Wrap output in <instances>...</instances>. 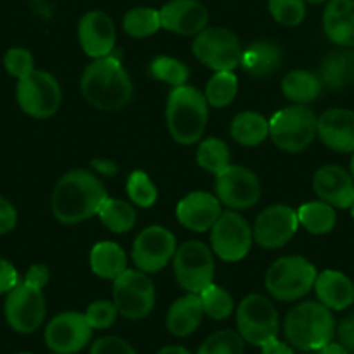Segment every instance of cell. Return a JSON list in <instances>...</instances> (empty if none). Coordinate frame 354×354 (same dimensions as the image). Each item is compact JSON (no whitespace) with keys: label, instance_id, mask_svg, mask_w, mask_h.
<instances>
[{"label":"cell","instance_id":"obj_31","mask_svg":"<svg viewBox=\"0 0 354 354\" xmlns=\"http://www.w3.org/2000/svg\"><path fill=\"white\" fill-rule=\"evenodd\" d=\"M299 224L311 234H328L335 227L337 214L332 205L319 200L308 202L297 210Z\"/></svg>","mask_w":354,"mask_h":354},{"label":"cell","instance_id":"obj_47","mask_svg":"<svg viewBox=\"0 0 354 354\" xmlns=\"http://www.w3.org/2000/svg\"><path fill=\"white\" fill-rule=\"evenodd\" d=\"M335 333L339 335V342L346 347L347 351H354V313L346 316L337 326Z\"/></svg>","mask_w":354,"mask_h":354},{"label":"cell","instance_id":"obj_12","mask_svg":"<svg viewBox=\"0 0 354 354\" xmlns=\"http://www.w3.org/2000/svg\"><path fill=\"white\" fill-rule=\"evenodd\" d=\"M46 299L40 288L19 281L4 302L6 322L15 332L33 333L46 319Z\"/></svg>","mask_w":354,"mask_h":354},{"label":"cell","instance_id":"obj_13","mask_svg":"<svg viewBox=\"0 0 354 354\" xmlns=\"http://www.w3.org/2000/svg\"><path fill=\"white\" fill-rule=\"evenodd\" d=\"M252 233L247 221L234 210L221 214L212 226L210 243L219 259L226 262H238L250 252Z\"/></svg>","mask_w":354,"mask_h":354},{"label":"cell","instance_id":"obj_10","mask_svg":"<svg viewBox=\"0 0 354 354\" xmlns=\"http://www.w3.org/2000/svg\"><path fill=\"white\" fill-rule=\"evenodd\" d=\"M16 100L19 108L33 118H49L61 106V87L56 78L42 70H33L18 80Z\"/></svg>","mask_w":354,"mask_h":354},{"label":"cell","instance_id":"obj_19","mask_svg":"<svg viewBox=\"0 0 354 354\" xmlns=\"http://www.w3.org/2000/svg\"><path fill=\"white\" fill-rule=\"evenodd\" d=\"M78 40L87 56L100 59L115 50L117 32L110 16L103 11H91L78 23Z\"/></svg>","mask_w":354,"mask_h":354},{"label":"cell","instance_id":"obj_34","mask_svg":"<svg viewBox=\"0 0 354 354\" xmlns=\"http://www.w3.org/2000/svg\"><path fill=\"white\" fill-rule=\"evenodd\" d=\"M162 28L160 11L151 8H134L125 15L124 32L134 39H146Z\"/></svg>","mask_w":354,"mask_h":354},{"label":"cell","instance_id":"obj_30","mask_svg":"<svg viewBox=\"0 0 354 354\" xmlns=\"http://www.w3.org/2000/svg\"><path fill=\"white\" fill-rule=\"evenodd\" d=\"M231 136L243 146H257L270 136V122L261 113L243 111L234 117L231 124Z\"/></svg>","mask_w":354,"mask_h":354},{"label":"cell","instance_id":"obj_27","mask_svg":"<svg viewBox=\"0 0 354 354\" xmlns=\"http://www.w3.org/2000/svg\"><path fill=\"white\" fill-rule=\"evenodd\" d=\"M203 306L198 294H188L170 306L167 313V328L172 335L186 337L195 332L203 318Z\"/></svg>","mask_w":354,"mask_h":354},{"label":"cell","instance_id":"obj_42","mask_svg":"<svg viewBox=\"0 0 354 354\" xmlns=\"http://www.w3.org/2000/svg\"><path fill=\"white\" fill-rule=\"evenodd\" d=\"M118 316V309L115 302L110 301H97L88 306L85 311V318L93 330L108 328L115 323Z\"/></svg>","mask_w":354,"mask_h":354},{"label":"cell","instance_id":"obj_23","mask_svg":"<svg viewBox=\"0 0 354 354\" xmlns=\"http://www.w3.org/2000/svg\"><path fill=\"white\" fill-rule=\"evenodd\" d=\"M325 35L335 46L354 47V0H328L323 12Z\"/></svg>","mask_w":354,"mask_h":354},{"label":"cell","instance_id":"obj_54","mask_svg":"<svg viewBox=\"0 0 354 354\" xmlns=\"http://www.w3.org/2000/svg\"><path fill=\"white\" fill-rule=\"evenodd\" d=\"M351 214H353V217H354V203H353V207H351Z\"/></svg>","mask_w":354,"mask_h":354},{"label":"cell","instance_id":"obj_46","mask_svg":"<svg viewBox=\"0 0 354 354\" xmlns=\"http://www.w3.org/2000/svg\"><path fill=\"white\" fill-rule=\"evenodd\" d=\"M25 281L30 287H35L42 290L47 283H49V268L44 264H33L30 266V270L26 271Z\"/></svg>","mask_w":354,"mask_h":354},{"label":"cell","instance_id":"obj_18","mask_svg":"<svg viewBox=\"0 0 354 354\" xmlns=\"http://www.w3.org/2000/svg\"><path fill=\"white\" fill-rule=\"evenodd\" d=\"M162 28L176 35H198L207 28L209 11L198 0H170L160 9Z\"/></svg>","mask_w":354,"mask_h":354},{"label":"cell","instance_id":"obj_37","mask_svg":"<svg viewBox=\"0 0 354 354\" xmlns=\"http://www.w3.org/2000/svg\"><path fill=\"white\" fill-rule=\"evenodd\" d=\"M151 75L160 82H165V84L174 85V87H181L186 85L189 78V70L183 61L176 59V57L169 56H158L153 59L151 66Z\"/></svg>","mask_w":354,"mask_h":354},{"label":"cell","instance_id":"obj_29","mask_svg":"<svg viewBox=\"0 0 354 354\" xmlns=\"http://www.w3.org/2000/svg\"><path fill=\"white\" fill-rule=\"evenodd\" d=\"M285 97L297 104L313 103L322 93V82L315 73L306 70L288 71L281 80Z\"/></svg>","mask_w":354,"mask_h":354},{"label":"cell","instance_id":"obj_49","mask_svg":"<svg viewBox=\"0 0 354 354\" xmlns=\"http://www.w3.org/2000/svg\"><path fill=\"white\" fill-rule=\"evenodd\" d=\"M93 167L97 170V172L103 174V176H115V174L118 172L117 163L111 162V160H106V158L93 160Z\"/></svg>","mask_w":354,"mask_h":354},{"label":"cell","instance_id":"obj_53","mask_svg":"<svg viewBox=\"0 0 354 354\" xmlns=\"http://www.w3.org/2000/svg\"><path fill=\"white\" fill-rule=\"evenodd\" d=\"M304 2H309V4H323V2H328V0H304Z\"/></svg>","mask_w":354,"mask_h":354},{"label":"cell","instance_id":"obj_3","mask_svg":"<svg viewBox=\"0 0 354 354\" xmlns=\"http://www.w3.org/2000/svg\"><path fill=\"white\" fill-rule=\"evenodd\" d=\"M167 127L179 145H195L202 139L209 120V103L198 88L174 87L167 100Z\"/></svg>","mask_w":354,"mask_h":354},{"label":"cell","instance_id":"obj_22","mask_svg":"<svg viewBox=\"0 0 354 354\" xmlns=\"http://www.w3.org/2000/svg\"><path fill=\"white\" fill-rule=\"evenodd\" d=\"M176 214L183 226L196 233H203L207 230H212L223 212H221V202L217 196L205 192H195L177 203Z\"/></svg>","mask_w":354,"mask_h":354},{"label":"cell","instance_id":"obj_15","mask_svg":"<svg viewBox=\"0 0 354 354\" xmlns=\"http://www.w3.org/2000/svg\"><path fill=\"white\" fill-rule=\"evenodd\" d=\"M93 337V328L82 313L66 311L54 316L46 326L47 347L56 354H75L84 349Z\"/></svg>","mask_w":354,"mask_h":354},{"label":"cell","instance_id":"obj_17","mask_svg":"<svg viewBox=\"0 0 354 354\" xmlns=\"http://www.w3.org/2000/svg\"><path fill=\"white\" fill-rule=\"evenodd\" d=\"M299 227L297 212L287 205H271L262 210L254 224V238L264 248H280L292 240Z\"/></svg>","mask_w":354,"mask_h":354},{"label":"cell","instance_id":"obj_21","mask_svg":"<svg viewBox=\"0 0 354 354\" xmlns=\"http://www.w3.org/2000/svg\"><path fill=\"white\" fill-rule=\"evenodd\" d=\"M316 134L325 146L339 153H354V111L332 108L316 122Z\"/></svg>","mask_w":354,"mask_h":354},{"label":"cell","instance_id":"obj_28","mask_svg":"<svg viewBox=\"0 0 354 354\" xmlns=\"http://www.w3.org/2000/svg\"><path fill=\"white\" fill-rule=\"evenodd\" d=\"M91 270L103 280H117L127 270V257L115 241H101L91 250Z\"/></svg>","mask_w":354,"mask_h":354},{"label":"cell","instance_id":"obj_24","mask_svg":"<svg viewBox=\"0 0 354 354\" xmlns=\"http://www.w3.org/2000/svg\"><path fill=\"white\" fill-rule=\"evenodd\" d=\"M316 297L330 311H344L354 302V283L344 273L326 270L316 277Z\"/></svg>","mask_w":354,"mask_h":354},{"label":"cell","instance_id":"obj_5","mask_svg":"<svg viewBox=\"0 0 354 354\" xmlns=\"http://www.w3.org/2000/svg\"><path fill=\"white\" fill-rule=\"evenodd\" d=\"M318 273L304 257L288 255L278 259L266 273V288L278 301H297L308 294Z\"/></svg>","mask_w":354,"mask_h":354},{"label":"cell","instance_id":"obj_36","mask_svg":"<svg viewBox=\"0 0 354 354\" xmlns=\"http://www.w3.org/2000/svg\"><path fill=\"white\" fill-rule=\"evenodd\" d=\"M200 295V301H202L203 313H205L209 318L212 319H226L230 318L231 313L234 309L233 297L230 295V292L224 290L219 285H209L205 290Z\"/></svg>","mask_w":354,"mask_h":354},{"label":"cell","instance_id":"obj_51","mask_svg":"<svg viewBox=\"0 0 354 354\" xmlns=\"http://www.w3.org/2000/svg\"><path fill=\"white\" fill-rule=\"evenodd\" d=\"M158 354H192V351L183 346H165L158 351Z\"/></svg>","mask_w":354,"mask_h":354},{"label":"cell","instance_id":"obj_55","mask_svg":"<svg viewBox=\"0 0 354 354\" xmlns=\"http://www.w3.org/2000/svg\"><path fill=\"white\" fill-rule=\"evenodd\" d=\"M16 354H33V353H26V351H23V353H16Z\"/></svg>","mask_w":354,"mask_h":354},{"label":"cell","instance_id":"obj_6","mask_svg":"<svg viewBox=\"0 0 354 354\" xmlns=\"http://www.w3.org/2000/svg\"><path fill=\"white\" fill-rule=\"evenodd\" d=\"M316 115L304 104H294L274 113L270 120V138L287 153H301L316 138Z\"/></svg>","mask_w":354,"mask_h":354},{"label":"cell","instance_id":"obj_2","mask_svg":"<svg viewBox=\"0 0 354 354\" xmlns=\"http://www.w3.org/2000/svg\"><path fill=\"white\" fill-rule=\"evenodd\" d=\"M82 94L91 106L101 111H117L132 97V82L118 56L94 59L80 80Z\"/></svg>","mask_w":354,"mask_h":354},{"label":"cell","instance_id":"obj_32","mask_svg":"<svg viewBox=\"0 0 354 354\" xmlns=\"http://www.w3.org/2000/svg\"><path fill=\"white\" fill-rule=\"evenodd\" d=\"M100 219L113 233H127L134 227L136 210L131 203L117 198H106L100 209Z\"/></svg>","mask_w":354,"mask_h":354},{"label":"cell","instance_id":"obj_41","mask_svg":"<svg viewBox=\"0 0 354 354\" xmlns=\"http://www.w3.org/2000/svg\"><path fill=\"white\" fill-rule=\"evenodd\" d=\"M4 68L11 77L21 78L28 77L35 70V61H33L32 53L25 47H12L4 56Z\"/></svg>","mask_w":354,"mask_h":354},{"label":"cell","instance_id":"obj_43","mask_svg":"<svg viewBox=\"0 0 354 354\" xmlns=\"http://www.w3.org/2000/svg\"><path fill=\"white\" fill-rule=\"evenodd\" d=\"M91 354H138L134 347L127 342V340L120 339V337L108 335L101 337L91 347Z\"/></svg>","mask_w":354,"mask_h":354},{"label":"cell","instance_id":"obj_16","mask_svg":"<svg viewBox=\"0 0 354 354\" xmlns=\"http://www.w3.org/2000/svg\"><path fill=\"white\" fill-rule=\"evenodd\" d=\"M176 254V238L162 226H149L139 233L132 247V259L145 273L163 270Z\"/></svg>","mask_w":354,"mask_h":354},{"label":"cell","instance_id":"obj_44","mask_svg":"<svg viewBox=\"0 0 354 354\" xmlns=\"http://www.w3.org/2000/svg\"><path fill=\"white\" fill-rule=\"evenodd\" d=\"M19 283V274L15 266L0 257V295H8Z\"/></svg>","mask_w":354,"mask_h":354},{"label":"cell","instance_id":"obj_9","mask_svg":"<svg viewBox=\"0 0 354 354\" xmlns=\"http://www.w3.org/2000/svg\"><path fill=\"white\" fill-rule=\"evenodd\" d=\"M113 302L118 315L127 319H142L155 308V285L148 273L125 270L113 281Z\"/></svg>","mask_w":354,"mask_h":354},{"label":"cell","instance_id":"obj_8","mask_svg":"<svg viewBox=\"0 0 354 354\" xmlns=\"http://www.w3.org/2000/svg\"><path fill=\"white\" fill-rule=\"evenodd\" d=\"M214 255L202 241H186L174 254V273L189 294H202L214 280Z\"/></svg>","mask_w":354,"mask_h":354},{"label":"cell","instance_id":"obj_52","mask_svg":"<svg viewBox=\"0 0 354 354\" xmlns=\"http://www.w3.org/2000/svg\"><path fill=\"white\" fill-rule=\"evenodd\" d=\"M351 177H353V181H354V153H353V158H351Z\"/></svg>","mask_w":354,"mask_h":354},{"label":"cell","instance_id":"obj_33","mask_svg":"<svg viewBox=\"0 0 354 354\" xmlns=\"http://www.w3.org/2000/svg\"><path fill=\"white\" fill-rule=\"evenodd\" d=\"M238 93V78L233 71H216L205 88V100L214 108H226Z\"/></svg>","mask_w":354,"mask_h":354},{"label":"cell","instance_id":"obj_20","mask_svg":"<svg viewBox=\"0 0 354 354\" xmlns=\"http://www.w3.org/2000/svg\"><path fill=\"white\" fill-rule=\"evenodd\" d=\"M316 195L337 209H351L354 203V181L351 174L339 165L319 167L313 177Z\"/></svg>","mask_w":354,"mask_h":354},{"label":"cell","instance_id":"obj_1","mask_svg":"<svg viewBox=\"0 0 354 354\" xmlns=\"http://www.w3.org/2000/svg\"><path fill=\"white\" fill-rule=\"evenodd\" d=\"M108 198L103 183L87 170H70L53 192V214L59 223L77 224L100 212Z\"/></svg>","mask_w":354,"mask_h":354},{"label":"cell","instance_id":"obj_40","mask_svg":"<svg viewBox=\"0 0 354 354\" xmlns=\"http://www.w3.org/2000/svg\"><path fill=\"white\" fill-rule=\"evenodd\" d=\"M271 16L283 26H297L306 18L304 0H270Z\"/></svg>","mask_w":354,"mask_h":354},{"label":"cell","instance_id":"obj_25","mask_svg":"<svg viewBox=\"0 0 354 354\" xmlns=\"http://www.w3.org/2000/svg\"><path fill=\"white\" fill-rule=\"evenodd\" d=\"M318 78L322 85L333 91L354 85V50L340 47L326 54L319 64Z\"/></svg>","mask_w":354,"mask_h":354},{"label":"cell","instance_id":"obj_4","mask_svg":"<svg viewBox=\"0 0 354 354\" xmlns=\"http://www.w3.org/2000/svg\"><path fill=\"white\" fill-rule=\"evenodd\" d=\"M332 311L322 302H302L290 309L283 323V332L292 346L302 351H319L335 335Z\"/></svg>","mask_w":354,"mask_h":354},{"label":"cell","instance_id":"obj_11","mask_svg":"<svg viewBox=\"0 0 354 354\" xmlns=\"http://www.w3.org/2000/svg\"><path fill=\"white\" fill-rule=\"evenodd\" d=\"M193 53L205 66L214 71H233L241 64L243 49L231 30L212 26L196 35Z\"/></svg>","mask_w":354,"mask_h":354},{"label":"cell","instance_id":"obj_56","mask_svg":"<svg viewBox=\"0 0 354 354\" xmlns=\"http://www.w3.org/2000/svg\"><path fill=\"white\" fill-rule=\"evenodd\" d=\"M54 354H56V353H54Z\"/></svg>","mask_w":354,"mask_h":354},{"label":"cell","instance_id":"obj_14","mask_svg":"<svg viewBox=\"0 0 354 354\" xmlns=\"http://www.w3.org/2000/svg\"><path fill=\"white\" fill-rule=\"evenodd\" d=\"M216 193L221 203L233 210L254 207L261 198V183L252 170L241 165H230L217 174Z\"/></svg>","mask_w":354,"mask_h":354},{"label":"cell","instance_id":"obj_39","mask_svg":"<svg viewBox=\"0 0 354 354\" xmlns=\"http://www.w3.org/2000/svg\"><path fill=\"white\" fill-rule=\"evenodd\" d=\"M127 193L131 196L132 203L142 207V209H149L155 205L158 193H156L155 185L151 183L149 176L142 170H136L129 176L127 179Z\"/></svg>","mask_w":354,"mask_h":354},{"label":"cell","instance_id":"obj_7","mask_svg":"<svg viewBox=\"0 0 354 354\" xmlns=\"http://www.w3.org/2000/svg\"><path fill=\"white\" fill-rule=\"evenodd\" d=\"M236 325L241 339L257 347L277 339L280 330L277 308L270 299L259 294L247 295L240 302L236 309Z\"/></svg>","mask_w":354,"mask_h":354},{"label":"cell","instance_id":"obj_35","mask_svg":"<svg viewBox=\"0 0 354 354\" xmlns=\"http://www.w3.org/2000/svg\"><path fill=\"white\" fill-rule=\"evenodd\" d=\"M230 148L224 141L217 138H209L200 145L196 151V162L203 170L210 174H221L224 169L231 165Z\"/></svg>","mask_w":354,"mask_h":354},{"label":"cell","instance_id":"obj_38","mask_svg":"<svg viewBox=\"0 0 354 354\" xmlns=\"http://www.w3.org/2000/svg\"><path fill=\"white\" fill-rule=\"evenodd\" d=\"M245 340L233 330H219L200 346L196 354H243Z\"/></svg>","mask_w":354,"mask_h":354},{"label":"cell","instance_id":"obj_48","mask_svg":"<svg viewBox=\"0 0 354 354\" xmlns=\"http://www.w3.org/2000/svg\"><path fill=\"white\" fill-rule=\"evenodd\" d=\"M261 354H294V351H292V347L288 344L281 342L277 337V339L266 342L261 347Z\"/></svg>","mask_w":354,"mask_h":354},{"label":"cell","instance_id":"obj_50","mask_svg":"<svg viewBox=\"0 0 354 354\" xmlns=\"http://www.w3.org/2000/svg\"><path fill=\"white\" fill-rule=\"evenodd\" d=\"M318 354H351L340 342H330L318 351Z\"/></svg>","mask_w":354,"mask_h":354},{"label":"cell","instance_id":"obj_26","mask_svg":"<svg viewBox=\"0 0 354 354\" xmlns=\"http://www.w3.org/2000/svg\"><path fill=\"white\" fill-rule=\"evenodd\" d=\"M281 63H283L281 49L277 44L268 40H257L250 44L241 54V66L252 77H270L280 70Z\"/></svg>","mask_w":354,"mask_h":354},{"label":"cell","instance_id":"obj_45","mask_svg":"<svg viewBox=\"0 0 354 354\" xmlns=\"http://www.w3.org/2000/svg\"><path fill=\"white\" fill-rule=\"evenodd\" d=\"M18 224V212L8 198L0 196V234H8Z\"/></svg>","mask_w":354,"mask_h":354}]
</instances>
